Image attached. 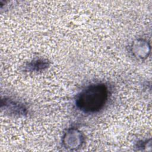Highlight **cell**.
<instances>
[{
	"label": "cell",
	"mask_w": 152,
	"mask_h": 152,
	"mask_svg": "<svg viewBox=\"0 0 152 152\" xmlns=\"http://www.w3.org/2000/svg\"><path fill=\"white\" fill-rule=\"evenodd\" d=\"M1 108L5 113L12 116H24L28 112L27 108L23 103L11 98L2 100Z\"/></svg>",
	"instance_id": "277c9868"
},
{
	"label": "cell",
	"mask_w": 152,
	"mask_h": 152,
	"mask_svg": "<svg viewBox=\"0 0 152 152\" xmlns=\"http://www.w3.org/2000/svg\"><path fill=\"white\" fill-rule=\"evenodd\" d=\"M62 142L63 146L69 150H77L83 146L85 142L83 133L78 128L71 127L64 132Z\"/></svg>",
	"instance_id": "7a4b0ae2"
},
{
	"label": "cell",
	"mask_w": 152,
	"mask_h": 152,
	"mask_svg": "<svg viewBox=\"0 0 152 152\" xmlns=\"http://www.w3.org/2000/svg\"><path fill=\"white\" fill-rule=\"evenodd\" d=\"M109 97V90L105 83H92L78 93L75 104L77 109L82 113L94 114L103 109Z\"/></svg>",
	"instance_id": "6da1fadb"
},
{
	"label": "cell",
	"mask_w": 152,
	"mask_h": 152,
	"mask_svg": "<svg viewBox=\"0 0 152 152\" xmlns=\"http://www.w3.org/2000/svg\"><path fill=\"white\" fill-rule=\"evenodd\" d=\"M49 66V61L43 58L35 59L25 66V69L29 72H38L46 69Z\"/></svg>",
	"instance_id": "5b68a950"
},
{
	"label": "cell",
	"mask_w": 152,
	"mask_h": 152,
	"mask_svg": "<svg viewBox=\"0 0 152 152\" xmlns=\"http://www.w3.org/2000/svg\"><path fill=\"white\" fill-rule=\"evenodd\" d=\"M130 52L137 59H146L151 52L150 43L147 39L138 38L131 45Z\"/></svg>",
	"instance_id": "3957f363"
}]
</instances>
